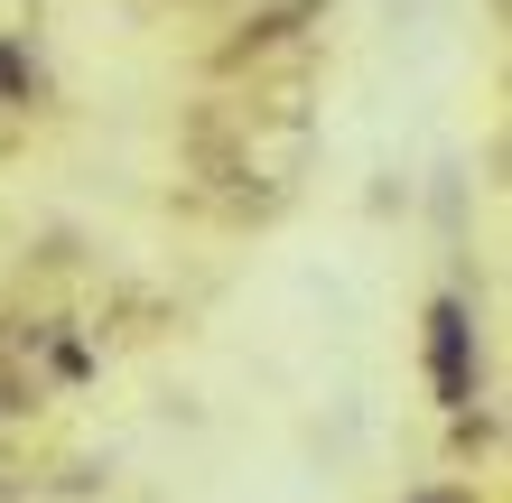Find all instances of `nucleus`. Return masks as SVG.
<instances>
[{
    "mask_svg": "<svg viewBox=\"0 0 512 503\" xmlns=\"http://www.w3.org/2000/svg\"><path fill=\"white\" fill-rule=\"evenodd\" d=\"M38 19H47V0H0V38H38Z\"/></svg>",
    "mask_w": 512,
    "mask_h": 503,
    "instance_id": "20e7f679",
    "label": "nucleus"
},
{
    "mask_svg": "<svg viewBox=\"0 0 512 503\" xmlns=\"http://www.w3.org/2000/svg\"><path fill=\"white\" fill-rule=\"evenodd\" d=\"M410 503H475V485H429V494H410Z\"/></svg>",
    "mask_w": 512,
    "mask_h": 503,
    "instance_id": "39448f33",
    "label": "nucleus"
},
{
    "mask_svg": "<svg viewBox=\"0 0 512 503\" xmlns=\"http://www.w3.org/2000/svg\"><path fill=\"white\" fill-rule=\"evenodd\" d=\"M177 140H187V168L205 177V196H215L233 224L280 215L298 196V177H308V159H317L308 75H289V84L252 75V94H205Z\"/></svg>",
    "mask_w": 512,
    "mask_h": 503,
    "instance_id": "f257e3e1",
    "label": "nucleus"
},
{
    "mask_svg": "<svg viewBox=\"0 0 512 503\" xmlns=\"http://www.w3.org/2000/svg\"><path fill=\"white\" fill-rule=\"evenodd\" d=\"M419 354H429V401L438 410H466L475 382H485V354H475V299H466V289H438V299H429Z\"/></svg>",
    "mask_w": 512,
    "mask_h": 503,
    "instance_id": "f03ea898",
    "label": "nucleus"
},
{
    "mask_svg": "<svg viewBox=\"0 0 512 503\" xmlns=\"http://www.w3.org/2000/svg\"><path fill=\"white\" fill-rule=\"evenodd\" d=\"M38 103H47L38 38H0V112H38Z\"/></svg>",
    "mask_w": 512,
    "mask_h": 503,
    "instance_id": "7ed1b4c3",
    "label": "nucleus"
}]
</instances>
